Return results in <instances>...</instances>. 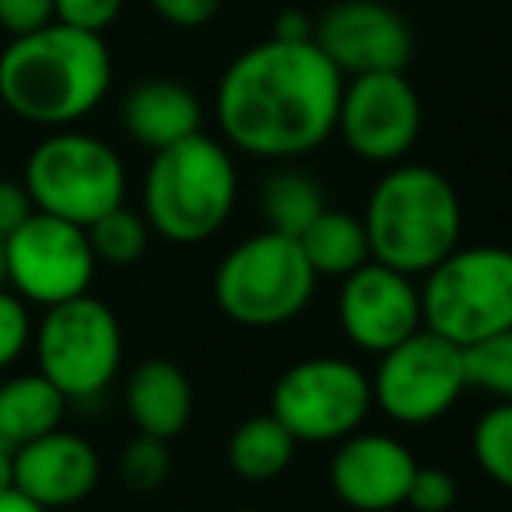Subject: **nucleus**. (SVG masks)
<instances>
[{"instance_id":"nucleus-29","label":"nucleus","mask_w":512,"mask_h":512,"mask_svg":"<svg viewBox=\"0 0 512 512\" xmlns=\"http://www.w3.org/2000/svg\"><path fill=\"white\" fill-rule=\"evenodd\" d=\"M53 11H57L60 25L102 36L120 18L123 0H53Z\"/></svg>"},{"instance_id":"nucleus-13","label":"nucleus","mask_w":512,"mask_h":512,"mask_svg":"<svg viewBox=\"0 0 512 512\" xmlns=\"http://www.w3.org/2000/svg\"><path fill=\"white\" fill-rule=\"evenodd\" d=\"M341 334L365 355H383L425 327L421 320V288L411 274L369 260L355 274L341 278L337 292Z\"/></svg>"},{"instance_id":"nucleus-14","label":"nucleus","mask_w":512,"mask_h":512,"mask_svg":"<svg viewBox=\"0 0 512 512\" xmlns=\"http://www.w3.org/2000/svg\"><path fill=\"white\" fill-rule=\"evenodd\" d=\"M313 39L344 78L404 71L414 53L411 25L383 0H341L323 11Z\"/></svg>"},{"instance_id":"nucleus-36","label":"nucleus","mask_w":512,"mask_h":512,"mask_svg":"<svg viewBox=\"0 0 512 512\" xmlns=\"http://www.w3.org/2000/svg\"><path fill=\"white\" fill-rule=\"evenodd\" d=\"M8 285V264H4V235H0V288Z\"/></svg>"},{"instance_id":"nucleus-1","label":"nucleus","mask_w":512,"mask_h":512,"mask_svg":"<svg viewBox=\"0 0 512 512\" xmlns=\"http://www.w3.org/2000/svg\"><path fill=\"white\" fill-rule=\"evenodd\" d=\"M344 74L316 39H267L225 67L214 120L228 148L264 162H295L337 134Z\"/></svg>"},{"instance_id":"nucleus-24","label":"nucleus","mask_w":512,"mask_h":512,"mask_svg":"<svg viewBox=\"0 0 512 512\" xmlns=\"http://www.w3.org/2000/svg\"><path fill=\"white\" fill-rule=\"evenodd\" d=\"M470 453L481 474L502 491H512V404L498 400L477 418L470 432Z\"/></svg>"},{"instance_id":"nucleus-9","label":"nucleus","mask_w":512,"mask_h":512,"mask_svg":"<svg viewBox=\"0 0 512 512\" xmlns=\"http://www.w3.org/2000/svg\"><path fill=\"white\" fill-rule=\"evenodd\" d=\"M372 376L337 355H316L288 365L271 390V414L295 442L323 446L362 428L372 411Z\"/></svg>"},{"instance_id":"nucleus-28","label":"nucleus","mask_w":512,"mask_h":512,"mask_svg":"<svg viewBox=\"0 0 512 512\" xmlns=\"http://www.w3.org/2000/svg\"><path fill=\"white\" fill-rule=\"evenodd\" d=\"M407 505L414 512H449L456 505V481L442 467H418L414 470Z\"/></svg>"},{"instance_id":"nucleus-15","label":"nucleus","mask_w":512,"mask_h":512,"mask_svg":"<svg viewBox=\"0 0 512 512\" xmlns=\"http://www.w3.org/2000/svg\"><path fill=\"white\" fill-rule=\"evenodd\" d=\"M418 460L393 435L355 432L337 442L330 460V488L355 512H390L407 505Z\"/></svg>"},{"instance_id":"nucleus-12","label":"nucleus","mask_w":512,"mask_h":512,"mask_svg":"<svg viewBox=\"0 0 512 512\" xmlns=\"http://www.w3.org/2000/svg\"><path fill=\"white\" fill-rule=\"evenodd\" d=\"M337 134L372 165H397L421 134V99L404 71L344 78Z\"/></svg>"},{"instance_id":"nucleus-11","label":"nucleus","mask_w":512,"mask_h":512,"mask_svg":"<svg viewBox=\"0 0 512 512\" xmlns=\"http://www.w3.org/2000/svg\"><path fill=\"white\" fill-rule=\"evenodd\" d=\"M8 288L29 306H60L78 299L95 281V249L88 228L53 214L32 211L15 232L4 239Z\"/></svg>"},{"instance_id":"nucleus-17","label":"nucleus","mask_w":512,"mask_h":512,"mask_svg":"<svg viewBox=\"0 0 512 512\" xmlns=\"http://www.w3.org/2000/svg\"><path fill=\"white\" fill-rule=\"evenodd\" d=\"M123 404L134 428L151 439L172 442L193 418V386L186 372L169 358H144L123 386Z\"/></svg>"},{"instance_id":"nucleus-30","label":"nucleus","mask_w":512,"mask_h":512,"mask_svg":"<svg viewBox=\"0 0 512 512\" xmlns=\"http://www.w3.org/2000/svg\"><path fill=\"white\" fill-rule=\"evenodd\" d=\"M50 22H57L53 0H0V29L11 39L46 29Z\"/></svg>"},{"instance_id":"nucleus-21","label":"nucleus","mask_w":512,"mask_h":512,"mask_svg":"<svg viewBox=\"0 0 512 512\" xmlns=\"http://www.w3.org/2000/svg\"><path fill=\"white\" fill-rule=\"evenodd\" d=\"M295 446L299 442L274 414H253L228 435L225 460L242 481H274L292 467Z\"/></svg>"},{"instance_id":"nucleus-19","label":"nucleus","mask_w":512,"mask_h":512,"mask_svg":"<svg viewBox=\"0 0 512 512\" xmlns=\"http://www.w3.org/2000/svg\"><path fill=\"white\" fill-rule=\"evenodd\" d=\"M67 404L71 400L39 372L11 376L8 383H0V435L15 449L25 446L64 425Z\"/></svg>"},{"instance_id":"nucleus-4","label":"nucleus","mask_w":512,"mask_h":512,"mask_svg":"<svg viewBox=\"0 0 512 512\" xmlns=\"http://www.w3.org/2000/svg\"><path fill=\"white\" fill-rule=\"evenodd\" d=\"M239 197V169L228 144L190 134L151 151L141 183V207L151 232L172 246H197L218 235Z\"/></svg>"},{"instance_id":"nucleus-3","label":"nucleus","mask_w":512,"mask_h":512,"mask_svg":"<svg viewBox=\"0 0 512 512\" xmlns=\"http://www.w3.org/2000/svg\"><path fill=\"white\" fill-rule=\"evenodd\" d=\"M362 221L372 260L411 278L442 264L463 235L456 186L439 169L418 162H397L376 179Z\"/></svg>"},{"instance_id":"nucleus-6","label":"nucleus","mask_w":512,"mask_h":512,"mask_svg":"<svg viewBox=\"0 0 512 512\" xmlns=\"http://www.w3.org/2000/svg\"><path fill=\"white\" fill-rule=\"evenodd\" d=\"M22 183L32 207L88 228L127 204V165L109 141L85 130H53L25 158Z\"/></svg>"},{"instance_id":"nucleus-33","label":"nucleus","mask_w":512,"mask_h":512,"mask_svg":"<svg viewBox=\"0 0 512 512\" xmlns=\"http://www.w3.org/2000/svg\"><path fill=\"white\" fill-rule=\"evenodd\" d=\"M316 22H309L302 11H281L278 22H274V39H288V43H302V39H313Z\"/></svg>"},{"instance_id":"nucleus-10","label":"nucleus","mask_w":512,"mask_h":512,"mask_svg":"<svg viewBox=\"0 0 512 512\" xmlns=\"http://www.w3.org/2000/svg\"><path fill=\"white\" fill-rule=\"evenodd\" d=\"M467 390L463 348L421 327L397 348L383 351L372 376V400L397 425H432Z\"/></svg>"},{"instance_id":"nucleus-31","label":"nucleus","mask_w":512,"mask_h":512,"mask_svg":"<svg viewBox=\"0 0 512 512\" xmlns=\"http://www.w3.org/2000/svg\"><path fill=\"white\" fill-rule=\"evenodd\" d=\"M148 4L162 22L176 25V29H200L221 8V0H148Z\"/></svg>"},{"instance_id":"nucleus-34","label":"nucleus","mask_w":512,"mask_h":512,"mask_svg":"<svg viewBox=\"0 0 512 512\" xmlns=\"http://www.w3.org/2000/svg\"><path fill=\"white\" fill-rule=\"evenodd\" d=\"M0 512H50V509L32 502V498L22 495L18 488H0Z\"/></svg>"},{"instance_id":"nucleus-37","label":"nucleus","mask_w":512,"mask_h":512,"mask_svg":"<svg viewBox=\"0 0 512 512\" xmlns=\"http://www.w3.org/2000/svg\"><path fill=\"white\" fill-rule=\"evenodd\" d=\"M235 512H260V509H235Z\"/></svg>"},{"instance_id":"nucleus-2","label":"nucleus","mask_w":512,"mask_h":512,"mask_svg":"<svg viewBox=\"0 0 512 512\" xmlns=\"http://www.w3.org/2000/svg\"><path fill=\"white\" fill-rule=\"evenodd\" d=\"M113 57L95 32L50 22L0 50V102L32 127L64 130L102 106Z\"/></svg>"},{"instance_id":"nucleus-25","label":"nucleus","mask_w":512,"mask_h":512,"mask_svg":"<svg viewBox=\"0 0 512 512\" xmlns=\"http://www.w3.org/2000/svg\"><path fill=\"white\" fill-rule=\"evenodd\" d=\"M463 369L467 390H481L502 404H512V330L463 348Z\"/></svg>"},{"instance_id":"nucleus-26","label":"nucleus","mask_w":512,"mask_h":512,"mask_svg":"<svg viewBox=\"0 0 512 512\" xmlns=\"http://www.w3.org/2000/svg\"><path fill=\"white\" fill-rule=\"evenodd\" d=\"M169 474H172L169 442L137 432L120 456L123 484H127L130 491H137V495H151V491H158L165 481H169Z\"/></svg>"},{"instance_id":"nucleus-22","label":"nucleus","mask_w":512,"mask_h":512,"mask_svg":"<svg viewBox=\"0 0 512 512\" xmlns=\"http://www.w3.org/2000/svg\"><path fill=\"white\" fill-rule=\"evenodd\" d=\"M260 214L267 228L299 239L323 211H327V193L309 176L306 169H295L292 162H278V169L260 183Z\"/></svg>"},{"instance_id":"nucleus-23","label":"nucleus","mask_w":512,"mask_h":512,"mask_svg":"<svg viewBox=\"0 0 512 512\" xmlns=\"http://www.w3.org/2000/svg\"><path fill=\"white\" fill-rule=\"evenodd\" d=\"M151 225L144 221V214L130 211L127 204H120L116 211L102 214L99 221L88 225V242L95 249V260L109 267H130L137 264L148 249Z\"/></svg>"},{"instance_id":"nucleus-7","label":"nucleus","mask_w":512,"mask_h":512,"mask_svg":"<svg viewBox=\"0 0 512 512\" xmlns=\"http://www.w3.org/2000/svg\"><path fill=\"white\" fill-rule=\"evenodd\" d=\"M421 320L456 348L512 330V249L456 246L425 274Z\"/></svg>"},{"instance_id":"nucleus-35","label":"nucleus","mask_w":512,"mask_h":512,"mask_svg":"<svg viewBox=\"0 0 512 512\" xmlns=\"http://www.w3.org/2000/svg\"><path fill=\"white\" fill-rule=\"evenodd\" d=\"M0 488H15V446L0 435Z\"/></svg>"},{"instance_id":"nucleus-16","label":"nucleus","mask_w":512,"mask_h":512,"mask_svg":"<svg viewBox=\"0 0 512 512\" xmlns=\"http://www.w3.org/2000/svg\"><path fill=\"white\" fill-rule=\"evenodd\" d=\"M102 477L99 449L64 425L15 449V488L43 509H71L92 498Z\"/></svg>"},{"instance_id":"nucleus-32","label":"nucleus","mask_w":512,"mask_h":512,"mask_svg":"<svg viewBox=\"0 0 512 512\" xmlns=\"http://www.w3.org/2000/svg\"><path fill=\"white\" fill-rule=\"evenodd\" d=\"M32 211H36V207H32V197H29V190H25V183L0 176V235L8 239Z\"/></svg>"},{"instance_id":"nucleus-20","label":"nucleus","mask_w":512,"mask_h":512,"mask_svg":"<svg viewBox=\"0 0 512 512\" xmlns=\"http://www.w3.org/2000/svg\"><path fill=\"white\" fill-rule=\"evenodd\" d=\"M299 246L306 253L309 267L316 271V278H348L372 260L365 221L358 214L334 211V207H327L299 235Z\"/></svg>"},{"instance_id":"nucleus-27","label":"nucleus","mask_w":512,"mask_h":512,"mask_svg":"<svg viewBox=\"0 0 512 512\" xmlns=\"http://www.w3.org/2000/svg\"><path fill=\"white\" fill-rule=\"evenodd\" d=\"M32 334H36L32 306L4 285L0 288V372H8L32 348Z\"/></svg>"},{"instance_id":"nucleus-18","label":"nucleus","mask_w":512,"mask_h":512,"mask_svg":"<svg viewBox=\"0 0 512 512\" xmlns=\"http://www.w3.org/2000/svg\"><path fill=\"white\" fill-rule=\"evenodd\" d=\"M200 99L193 88L172 78H144L123 95L120 120L130 141L148 151H162L169 144L200 130Z\"/></svg>"},{"instance_id":"nucleus-8","label":"nucleus","mask_w":512,"mask_h":512,"mask_svg":"<svg viewBox=\"0 0 512 512\" xmlns=\"http://www.w3.org/2000/svg\"><path fill=\"white\" fill-rule=\"evenodd\" d=\"M36 372L46 376L71 404L99 400L123 365V327L95 295H78L50 306L32 334Z\"/></svg>"},{"instance_id":"nucleus-5","label":"nucleus","mask_w":512,"mask_h":512,"mask_svg":"<svg viewBox=\"0 0 512 512\" xmlns=\"http://www.w3.org/2000/svg\"><path fill=\"white\" fill-rule=\"evenodd\" d=\"M316 281L299 239L264 228L235 242L218 260L214 302L235 327L274 330L313 302Z\"/></svg>"}]
</instances>
